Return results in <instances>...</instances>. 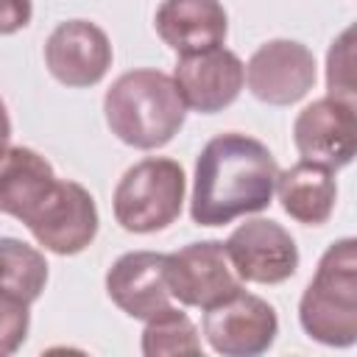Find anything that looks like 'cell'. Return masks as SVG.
Here are the masks:
<instances>
[{
    "mask_svg": "<svg viewBox=\"0 0 357 357\" xmlns=\"http://www.w3.org/2000/svg\"><path fill=\"white\" fill-rule=\"evenodd\" d=\"M142 354L145 357H170V354H201V340L195 324L187 312L165 307L145 321L142 329Z\"/></svg>",
    "mask_w": 357,
    "mask_h": 357,
    "instance_id": "ac0fdd59",
    "label": "cell"
},
{
    "mask_svg": "<svg viewBox=\"0 0 357 357\" xmlns=\"http://www.w3.org/2000/svg\"><path fill=\"white\" fill-rule=\"evenodd\" d=\"M56 173L45 156L22 145H6L0 151V212L20 223L36 209L45 192L53 187Z\"/></svg>",
    "mask_w": 357,
    "mask_h": 357,
    "instance_id": "9a60e30c",
    "label": "cell"
},
{
    "mask_svg": "<svg viewBox=\"0 0 357 357\" xmlns=\"http://www.w3.org/2000/svg\"><path fill=\"white\" fill-rule=\"evenodd\" d=\"M184 167L167 156H148L131 165L114 187V220L134 234L167 229L184 206Z\"/></svg>",
    "mask_w": 357,
    "mask_h": 357,
    "instance_id": "277c9868",
    "label": "cell"
},
{
    "mask_svg": "<svg viewBox=\"0 0 357 357\" xmlns=\"http://www.w3.org/2000/svg\"><path fill=\"white\" fill-rule=\"evenodd\" d=\"M301 329L324 346H351L357 340V240L332 243L318 259L298 301Z\"/></svg>",
    "mask_w": 357,
    "mask_h": 357,
    "instance_id": "3957f363",
    "label": "cell"
},
{
    "mask_svg": "<svg viewBox=\"0 0 357 357\" xmlns=\"http://www.w3.org/2000/svg\"><path fill=\"white\" fill-rule=\"evenodd\" d=\"M165 279L170 296L187 307L209 310L243 290V279L231 268L220 240H201L167 254Z\"/></svg>",
    "mask_w": 357,
    "mask_h": 357,
    "instance_id": "8992f818",
    "label": "cell"
},
{
    "mask_svg": "<svg viewBox=\"0 0 357 357\" xmlns=\"http://www.w3.org/2000/svg\"><path fill=\"white\" fill-rule=\"evenodd\" d=\"M31 0H0V36L17 33L31 22Z\"/></svg>",
    "mask_w": 357,
    "mask_h": 357,
    "instance_id": "44dd1931",
    "label": "cell"
},
{
    "mask_svg": "<svg viewBox=\"0 0 357 357\" xmlns=\"http://www.w3.org/2000/svg\"><path fill=\"white\" fill-rule=\"evenodd\" d=\"M153 25L159 39L178 56L220 47L229 33L226 8L218 0H162Z\"/></svg>",
    "mask_w": 357,
    "mask_h": 357,
    "instance_id": "5bb4252c",
    "label": "cell"
},
{
    "mask_svg": "<svg viewBox=\"0 0 357 357\" xmlns=\"http://www.w3.org/2000/svg\"><path fill=\"white\" fill-rule=\"evenodd\" d=\"M173 81L187 109L201 114H215L231 106L245 84V64L237 53L220 47H209L201 53L178 56Z\"/></svg>",
    "mask_w": 357,
    "mask_h": 357,
    "instance_id": "7c38bea8",
    "label": "cell"
},
{
    "mask_svg": "<svg viewBox=\"0 0 357 357\" xmlns=\"http://www.w3.org/2000/svg\"><path fill=\"white\" fill-rule=\"evenodd\" d=\"M354 31L346 28L337 42H332L326 56V89L329 98L354 103V47H351Z\"/></svg>",
    "mask_w": 357,
    "mask_h": 357,
    "instance_id": "d6986e66",
    "label": "cell"
},
{
    "mask_svg": "<svg viewBox=\"0 0 357 357\" xmlns=\"http://www.w3.org/2000/svg\"><path fill=\"white\" fill-rule=\"evenodd\" d=\"M231 268L243 282L282 284L298 271V248L290 231L268 218L240 223L223 243Z\"/></svg>",
    "mask_w": 357,
    "mask_h": 357,
    "instance_id": "ba28073f",
    "label": "cell"
},
{
    "mask_svg": "<svg viewBox=\"0 0 357 357\" xmlns=\"http://www.w3.org/2000/svg\"><path fill=\"white\" fill-rule=\"evenodd\" d=\"M279 165L254 137L226 131L212 137L195 159L190 218L198 226H223L262 212L276 187Z\"/></svg>",
    "mask_w": 357,
    "mask_h": 357,
    "instance_id": "6da1fadb",
    "label": "cell"
},
{
    "mask_svg": "<svg viewBox=\"0 0 357 357\" xmlns=\"http://www.w3.org/2000/svg\"><path fill=\"white\" fill-rule=\"evenodd\" d=\"M293 142L304 162L326 170L351 165L357 153V114L354 103L337 98H318L304 106L293 123Z\"/></svg>",
    "mask_w": 357,
    "mask_h": 357,
    "instance_id": "9c48e42d",
    "label": "cell"
},
{
    "mask_svg": "<svg viewBox=\"0 0 357 357\" xmlns=\"http://www.w3.org/2000/svg\"><path fill=\"white\" fill-rule=\"evenodd\" d=\"M103 114L112 134L139 151L167 145L184 126L187 106L173 75L162 70H128L103 98Z\"/></svg>",
    "mask_w": 357,
    "mask_h": 357,
    "instance_id": "7a4b0ae2",
    "label": "cell"
},
{
    "mask_svg": "<svg viewBox=\"0 0 357 357\" xmlns=\"http://www.w3.org/2000/svg\"><path fill=\"white\" fill-rule=\"evenodd\" d=\"M279 332L276 310L254 296L234 293L218 307L204 310V335L218 354L226 357H254L273 346Z\"/></svg>",
    "mask_w": 357,
    "mask_h": 357,
    "instance_id": "52a82bcc",
    "label": "cell"
},
{
    "mask_svg": "<svg viewBox=\"0 0 357 357\" xmlns=\"http://www.w3.org/2000/svg\"><path fill=\"white\" fill-rule=\"evenodd\" d=\"M245 84L268 106L298 103L315 84V56L296 39H271L251 53Z\"/></svg>",
    "mask_w": 357,
    "mask_h": 357,
    "instance_id": "30bf717a",
    "label": "cell"
},
{
    "mask_svg": "<svg viewBox=\"0 0 357 357\" xmlns=\"http://www.w3.org/2000/svg\"><path fill=\"white\" fill-rule=\"evenodd\" d=\"M45 64L64 86H95L112 67V42L95 22L67 20L59 22L45 42Z\"/></svg>",
    "mask_w": 357,
    "mask_h": 357,
    "instance_id": "8fae6325",
    "label": "cell"
},
{
    "mask_svg": "<svg viewBox=\"0 0 357 357\" xmlns=\"http://www.w3.org/2000/svg\"><path fill=\"white\" fill-rule=\"evenodd\" d=\"M273 192L279 195L282 209L304 226H324L337 201L335 173L304 159L279 170Z\"/></svg>",
    "mask_w": 357,
    "mask_h": 357,
    "instance_id": "2e32d148",
    "label": "cell"
},
{
    "mask_svg": "<svg viewBox=\"0 0 357 357\" xmlns=\"http://www.w3.org/2000/svg\"><path fill=\"white\" fill-rule=\"evenodd\" d=\"M167 254L156 251H128L106 273L109 298L137 321H148L159 310L170 307V287L165 279Z\"/></svg>",
    "mask_w": 357,
    "mask_h": 357,
    "instance_id": "4fadbf2b",
    "label": "cell"
},
{
    "mask_svg": "<svg viewBox=\"0 0 357 357\" xmlns=\"http://www.w3.org/2000/svg\"><path fill=\"white\" fill-rule=\"evenodd\" d=\"M28 326H31L28 301L0 290V357L14 354L25 343Z\"/></svg>",
    "mask_w": 357,
    "mask_h": 357,
    "instance_id": "ffe728a7",
    "label": "cell"
},
{
    "mask_svg": "<svg viewBox=\"0 0 357 357\" xmlns=\"http://www.w3.org/2000/svg\"><path fill=\"white\" fill-rule=\"evenodd\" d=\"M33 240L59 257L81 254L98 234V206L78 181L56 178L36 209L22 220Z\"/></svg>",
    "mask_w": 357,
    "mask_h": 357,
    "instance_id": "5b68a950",
    "label": "cell"
},
{
    "mask_svg": "<svg viewBox=\"0 0 357 357\" xmlns=\"http://www.w3.org/2000/svg\"><path fill=\"white\" fill-rule=\"evenodd\" d=\"M8 139H11V117H8L6 103L0 100V151L8 145Z\"/></svg>",
    "mask_w": 357,
    "mask_h": 357,
    "instance_id": "7402d4cb",
    "label": "cell"
},
{
    "mask_svg": "<svg viewBox=\"0 0 357 357\" xmlns=\"http://www.w3.org/2000/svg\"><path fill=\"white\" fill-rule=\"evenodd\" d=\"M45 284L47 262L42 251L17 237H0V290L33 304Z\"/></svg>",
    "mask_w": 357,
    "mask_h": 357,
    "instance_id": "e0dca14e",
    "label": "cell"
}]
</instances>
